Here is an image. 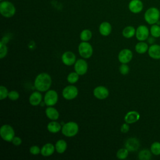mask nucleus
Wrapping results in <instances>:
<instances>
[{
  "label": "nucleus",
  "instance_id": "9d476101",
  "mask_svg": "<svg viewBox=\"0 0 160 160\" xmlns=\"http://www.w3.org/2000/svg\"><path fill=\"white\" fill-rule=\"evenodd\" d=\"M88 68V66L87 62L82 59L77 60L74 63V70L80 76L84 75L86 73Z\"/></svg>",
  "mask_w": 160,
  "mask_h": 160
},
{
  "label": "nucleus",
  "instance_id": "9b49d317",
  "mask_svg": "<svg viewBox=\"0 0 160 160\" xmlns=\"http://www.w3.org/2000/svg\"><path fill=\"white\" fill-rule=\"evenodd\" d=\"M132 52L129 49H122L118 54V60L122 64H127L131 61Z\"/></svg>",
  "mask_w": 160,
  "mask_h": 160
},
{
  "label": "nucleus",
  "instance_id": "ea45409f",
  "mask_svg": "<svg viewBox=\"0 0 160 160\" xmlns=\"http://www.w3.org/2000/svg\"><path fill=\"white\" fill-rule=\"evenodd\" d=\"M8 41H9V39L5 36V37H3V38L1 40V42H3L4 44H6V42H8Z\"/></svg>",
  "mask_w": 160,
  "mask_h": 160
},
{
  "label": "nucleus",
  "instance_id": "72a5a7b5",
  "mask_svg": "<svg viewBox=\"0 0 160 160\" xmlns=\"http://www.w3.org/2000/svg\"><path fill=\"white\" fill-rule=\"evenodd\" d=\"M8 97L11 101H16L19 99V94L16 91H11L10 92H9Z\"/></svg>",
  "mask_w": 160,
  "mask_h": 160
},
{
  "label": "nucleus",
  "instance_id": "2eb2a0df",
  "mask_svg": "<svg viewBox=\"0 0 160 160\" xmlns=\"http://www.w3.org/2000/svg\"><path fill=\"white\" fill-rule=\"evenodd\" d=\"M62 62L66 66H71L76 62V56L71 51H66L62 55Z\"/></svg>",
  "mask_w": 160,
  "mask_h": 160
},
{
  "label": "nucleus",
  "instance_id": "e433bc0d",
  "mask_svg": "<svg viewBox=\"0 0 160 160\" xmlns=\"http://www.w3.org/2000/svg\"><path fill=\"white\" fill-rule=\"evenodd\" d=\"M12 144H13L14 146H19V145L21 144L22 140H21V139L19 137L14 136V138H13L12 140Z\"/></svg>",
  "mask_w": 160,
  "mask_h": 160
},
{
  "label": "nucleus",
  "instance_id": "4468645a",
  "mask_svg": "<svg viewBox=\"0 0 160 160\" xmlns=\"http://www.w3.org/2000/svg\"><path fill=\"white\" fill-rule=\"evenodd\" d=\"M94 96L99 99H104L106 98L109 95L108 89L102 86H99L94 88L93 90Z\"/></svg>",
  "mask_w": 160,
  "mask_h": 160
},
{
  "label": "nucleus",
  "instance_id": "39448f33",
  "mask_svg": "<svg viewBox=\"0 0 160 160\" xmlns=\"http://www.w3.org/2000/svg\"><path fill=\"white\" fill-rule=\"evenodd\" d=\"M0 135L3 140L7 142H12L15 136V132L13 128L9 124L2 125L0 128Z\"/></svg>",
  "mask_w": 160,
  "mask_h": 160
},
{
  "label": "nucleus",
  "instance_id": "cd10ccee",
  "mask_svg": "<svg viewBox=\"0 0 160 160\" xmlns=\"http://www.w3.org/2000/svg\"><path fill=\"white\" fill-rule=\"evenodd\" d=\"M92 37V32L89 29H84L80 34V39L82 41H88Z\"/></svg>",
  "mask_w": 160,
  "mask_h": 160
},
{
  "label": "nucleus",
  "instance_id": "0eeeda50",
  "mask_svg": "<svg viewBox=\"0 0 160 160\" xmlns=\"http://www.w3.org/2000/svg\"><path fill=\"white\" fill-rule=\"evenodd\" d=\"M58 100V95L54 90H48L45 94L44 102L48 106H52L56 104Z\"/></svg>",
  "mask_w": 160,
  "mask_h": 160
},
{
  "label": "nucleus",
  "instance_id": "bb28decb",
  "mask_svg": "<svg viewBox=\"0 0 160 160\" xmlns=\"http://www.w3.org/2000/svg\"><path fill=\"white\" fill-rule=\"evenodd\" d=\"M150 33L151 35L154 38H159L160 37V26L154 24H152L150 28Z\"/></svg>",
  "mask_w": 160,
  "mask_h": 160
},
{
  "label": "nucleus",
  "instance_id": "4be33fe9",
  "mask_svg": "<svg viewBox=\"0 0 160 160\" xmlns=\"http://www.w3.org/2000/svg\"><path fill=\"white\" fill-rule=\"evenodd\" d=\"M47 128H48V130L50 132L56 133L61 130V126L59 122H58L55 121H53L49 122L48 123V124L47 126Z\"/></svg>",
  "mask_w": 160,
  "mask_h": 160
},
{
  "label": "nucleus",
  "instance_id": "b1692460",
  "mask_svg": "<svg viewBox=\"0 0 160 160\" xmlns=\"http://www.w3.org/2000/svg\"><path fill=\"white\" fill-rule=\"evenodd\" d=\"M122 36L126 38H131L136 34V29L133 26H128L122 30Z\"/></svg>",
  "mask_w": 160,
  "mask_h": 160
},
{
  "label": "nucleus",
  "instance_id": "c9c22d12",
  "mask_svg": "<svg viewBox=\"0 0 160 160\" xmlns=\"http://www.w3.org/2000/svg\"><path fill=\"white\" fill-rule=\"evenodd\" d=\"M29 152L33 155H38L41 152V149L38 146H32L29 148Z\"/></svg>",
  "mask_w": 160,
  "mask_h": 160
},
{
  "label": "nucleus",
  "instance_id": "a211bd4d",
  "mask_svg": "<svg viewBox=\"0 0 160 160\" xmlns=\"http://www.w3.org/2000/svg\"><path fill=\"white\" fill-rule=\"evenodd\" d=\"M42 100V94L38 91L33 92L29 98V102L32 106L39 105Z\"/></svg>",
  "mask_w": 160,
  "mask_h": 160
},
{
  "label": "nucleus",
  "instance_id": "a19ab883",
  "mask_svg": "<svg viewBox=\"0 0 160 160\" xmlns=\"http://www.w3.org/2000/svg\"><path fill=\"white\" fill-rule=\"evenodd\" d=\"M0 1H2V0H0Z\"/></svg>",
  "mask_w": 160,
  "mask_h": 160
},
{
  "label": "nucleus",
  "instance_id": "1a4fd4ad",
  "mask_svg": "<svg viewBox=\"0 0 160 160\" xmlns=\"http://www.w3.org/2000/svg\"><path fill=\"white\" fill-rule=\"evenodd\" d=\"M149 30L145 25H140L136 29V37L139 41H144L146 40L149 34Z\"/></svg>",
  "mask_w": 160,
  "mask_h": 160
},
{
  "label": "nucleus",
  "instance_id": "7c9ffc66",
  "mask_svg": "<svg viewBox=\"0 0 160 160\" xmlns=\"http://www.w3.org/2000/svg\"><path fill=\"white\" fill-rule=\"evenodd\" d=\"M79 77V75L76 71L72 72L68 74V76L67 77V80L69 83L74 84L78 81Z\"/></svg>",
  "mask_w": 160,
  "mask_h": 160
},
{
  "label": "nucleus",
  "instance_id": "ddd939ff",
  "mask_svg": "<svg viewBox=\"0 0 160 160\" xmlns=\"http://www.w3.org/2000/svg\"><path fill=\"white\" fill-rule=\"evenodd\" d=\"M128 8L131 12L138 14L142 11L143 3L141 0H131L128 4Z\"/></svg>",
  "mask_w": 160,
  "mask_h": 160
},
{
  "label": "nucleus",
  "instance_id": "412c9836",
  "mask_svg": "<svg viewBox=\"0 0 160 160\" xmlns=\"http://www.w3.org/2000/svg\"><path fill=\"white\" fill-rule=\"evenodd\" d=\"M45 112L47 117L51 120L54 121V120H57L59 118V112L57 111L56 109H55L53 107L48 106L46 108Z\"/></svg>",
  "mask_w": 160,
  "mask_h": 160
},
{
  "label": "nucleus",
  "instance_id": "7ed1b4c3",
  "mask_svg": "<svg viewBox=\"0 0 160 160\" xmlns=\"http://www.w3.org/2000/svg\"><path fill=\"white\" fill-rule=\"evenodd\" d=\"M0 12L5 18L12 17L16 12L15 6L10 1H2L0 3Z\"/></svg>",
  "mask_w": 160,
  "mask_h": 160
},
{
  "label": "nucleus",
  "instance_id": "f704fd0d",
  "mask_svg": "<svg viewBox=\"0 0 160 160\" xmlns=\"http://www.w3.org/2000/svg\"><path fill=\"white\" fill-rule=\"evenodd\" d=\"M119 72L122 75H126L129 72V68L126 64H122L119 67Z\"/></svg>",
  "mask_w": 160,
  "mask_h": 160
},
{
  "label": "nucleus",
  "instance_id": "20e7f679",
  "mask_svg": "<svg viewBox=\"0 0 160 160\" xmlns=\"http://www.w3.org/2000/svg\"><path fill=\"white\" fill-rule=\"evenodd\" d=\"M79 130V126L75 122L70 121L65 123L61 129L63 135L66 137H73L77 134Z\"/></svg>",
  "mask_w": 160,
  "mask_h": 160
},
{
  "label": "nucleus",
  "instance_id": "4c0bfd02",
  "mask_svg": "<svg viewBox=\"0 0 160 160\" xmlns=\"http://www.w3.org/2000/svg\"><path fill=\"white\" fill-rule=\"evenodd\" d=\"M128 123H124L121 126V131L123 133H126L129 131V126L128 125Z\"/></svg>",
  "mask_w": 160,
  "mask_h": 160
},
{
  "label": "nucleus",
  "instance_id": "2f4dec72",
  "mask_svg": "<svg viewBox=\"0 0 160 160\" xmlns=\"http://www.w3.org/2000/svg\"><path fill=\"white\" fill-rule=\"evenodd\" d=\"M8 53V48L6 44H4L1 41L0 42V58H4Z\"/></svg>",
  "mask_w": 160,
  "mask_h": 160
},
{
  "label": "nucleus",
  "instance_id": "6ab92c4d",
  "mask_svg": "<svg viewBox=\"0 0 160 160\" xmlns=\"http://www.w3.org/2000/svg\"><path fill=\"white\" fill-rule=\"evenodd\" d=\"M55 146L51 143L45 144L41 149V154L45 157L52 155L55 150Z\"/></svg>",
  "mask_w": 160,
  "mask_h": 160
},
{
  "label": "nucleus",
  "instance_id": "393cba45",
  "mask_svg": "<svg viewBox=\"0 0 160 160\" xmlns=\"http://www.w3.org/2000/svg\"><path fill=\"white\" fill-rule=\"evenodd\" d=\"M66 148H67V143L63 139L58 140L55 144L56 151L59 154L63 153L66 150Z\"/></svg>",
  "mask_w": 160,
  "mask_h": 160
},
{
  "label": "nucleus",
  "instance_id": "f03ea898",
  "mask_svg": "<svg viewBox=\"0 0 160 160\" xmlns=\"http://www.w3.org/2000/svg\"><path fill=\"white\" fill-rule=\"evenodd\" d=\"M144 19L149 24H154L159 21L160 11L156 7H151L148 8L144 15Z\"/></svg>",
  "mask_w": 160,
  "mask_h": 160
},
{
  "label": "nucleus",
  "instance_id": "c756f323",
  "mask_svg": "<svg viewBox=\"0 0 160 160\" xmlns=\"http://www.w3.org/2000/svg\"><path fill=\"white\" fill-rule=\"evenodd\" d=\"M129 154V151L125 148H121L119 149L116 153V156L119 159H126Z\"/></svg>",
  "mask_w": 160,
  "mask_h": 160
},
{
  "label": "nucleus",
  "instance_id": "58836bf2",
  "mask_svg": "<svg viewBox=\"0 0 160 160\" xmlns=\"http://www.w3.org/2000/svg\"><path fill=\"white\" fill-rule=\"evenodd\" d=\"M155 41V39H154V37L152 36V37H150V38H148V42L149 44H152V43H154Z\"/></svg>",
  "mask_w": 160,
  "mask_h": 160
},
{
  "label": "nucleus",
  "instance_id": "dca6fc26",
  "mask_svg": "<svg viewBox=\"0 0 160 160\" xmlns=\"http://www.w3.org/2000/svg\"><path fill=\"white\" fill-rule=\"evenodd\" d=\"M140 118V114L136 111L128 112L124 116V121L128 124H132L137 122Z\"/></svg>",
  "mask_w": 160,
  "mask_h": 160
},
{
  "label": "nucleus",
  "instance_id": "6e6552de",
  "mask_svg": "<svg viewBox=\"0 0 160 160\" xmlns=\"http://www.w3.org/2000/svg\"><path fill=\"white\" fill-rule=\"evenodd\" d=\"M62 96L67 100H71L77 97L78 94V88L72 85L65 87L62 90Z\"/></svg>",
  "mask_w": 160,
  "mask_h": 160
},
{
  "label": "nucleus",
  "instance_id": "c85d7f7f",
  "mask_svg": "<svg viewBox=\"0 0 160 160\" xmlns=\"http://www.w3.org/2000/svg\"><path fill=\"white\" fill-rule=\"evenodd\" d=\"M150 150L155 156L160 155V142H153L150 148Z\"/></svg>",
  "mask_w": 160,
  "mask_h": 160
},
{
  "label": "nucleus",
  "instance_id": "f257e3e1",
  "mask_svg": "<svg viewBox=\"0 0 160 160\" xmlns=\"http://www.w3.org/2000/svg\"><path fill=\"white\" fill-rule=\"evenodd\" d=\"M52 82L51 78L49 74L46 72H42L39 74L34 80L35 88L41 92H44L48 91L51 87Z\"/></svg>",
  "mask_w": 160,
  "mask_h": 160
},
{
  "label": "nucleus",
  "instance_id": "473e14b6",
  "mask_svg": "<svg viewBox=\"0 0 160 160\" xmlns=\"http://www.w3.org/2000/svg\"><path fill=\"white\" fill-rule=\"evenodd\" d=\"M8 89L4 86H0V99L2 100L7 98L8 96Z\"/></svg>",
  "mask_w": 160,
  "mask_h": 160
},
{
  "label": "nucleus",
  "instance_id": "a878e982",
  "mask_svg": "<svg viewBox=\"0 0 160 160\" xmlns=\"http://www.w3.org/2000/svg\"><path fill=\"white\" fill-rule=\"evenodd\" d=\"M151 151L144 149L139 151L138 154V158L140 160H149L151 158Z\"/></svg>",
  "mask_w": 160,
  "mask_h": 160
},
{
  "label": "nucleus",
  "instance_id": "5701e85b",
  "mask_svg": "<svg viewBox=\"0 0 160 160\" xmlns=\"http://www.w3.org/2000/svg\"><path fill=\"white\" fill-rule=\"evenodd\" d=\"M149 47L146 42L140 41L135 46V50L139 54H144L148 51Z\"/></svg>",
  "mask_w": 160,
  "mask_h": 160
},
{
  "label": "nucleus",
  "instance_id": "f8f14e48",
  "mask_svg": "<svg viewBox=\"0 0 160 160\" xmlns=\"http://www.w3.org/2000/svg\"><path fill=\"white\" fill-rule=\"evenodd\" d=\"M125 148L131 152L137 151L140 146L139 140L136 138H130L125 142Z\"/></svg>",
  "mask_w": 160,
  "mask_h": 160
},
{
  "label": "nucleus",
  "instance_id": "423d86ee",
  "mask_svg": "<svg viewBox=\"0 0 160 160\" xmlns=\"http://www.w3.org/2000/svg\"><path fill=\"white\" fill-rule=\"evenodd\" d=\"M78 51L81 56L84 58H89L92 54V48L87 41L81 42L78 46Z\"/></svg>",
  "mask_w": 160,
  "mask_h": 160
},
{
  "label": "nucleus",
  "instance_id": "f3484780",
  "mask_svg": "<svg viewBox=\"0 0 160 160\" xmlns=\"http://www.w3.org/2000/svg\"><path fill=\"white\" fill-rule=\"evenodd\" d=\"M149 56L154 59H160V45L152 44L148 49Z\"/></svg>",
  "mask_w": 160,
  "mask_h": 160
},
{
  "label": "nucleus",
  "instance_id": "aec40b11",
  "mask_svg": "<svg viewBox=\"0 0 160 160\" xmlns=\"http://www.w3.org/2000/svg\"><path fill=\"white\" fill-rule=\"evenodd\" d=\"M111 25L108 22H102L99 28V32L104 36H107L110 34L111 32Z\"/></svg>",
  "mask_w": 160,
  "mask_h": 160
}]
</instances>
